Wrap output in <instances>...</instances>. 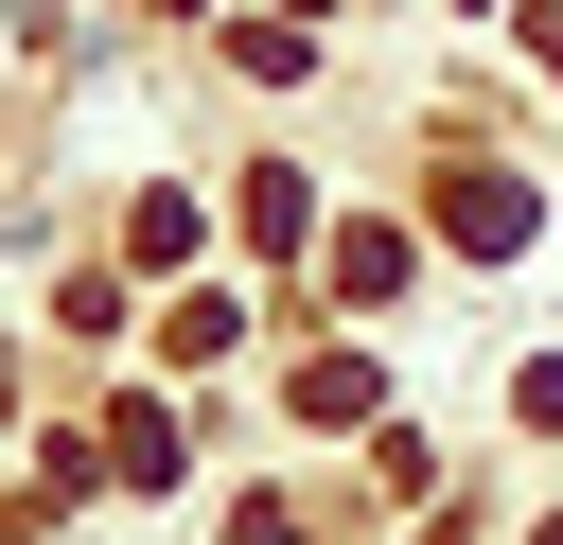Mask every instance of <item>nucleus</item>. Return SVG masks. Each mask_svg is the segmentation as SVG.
Masks as SVG:
<instances>
[{
  "instance_id": "obj_4",
  "label": "nucleus",
  "mask_w": 563,
  "mask_h": 545,
  "mask_svg": "<svg viewBox=\"0 0 563 545\" xmlns=\"http://www.w3.org/2000/svg\"><path fill=\"white\" fill-rule=\"evenodd\" d=\"M106 475H176V422L158 404H106Z\"/></svg>"
},
{
  "instance_id": "obj_2",
  "label": "nucleus",
  "mask_w": 563,
  "mask_h": 545,
  "mask_svg": "<svg viewBox=\"0 0 563 545\" xmlns=\"http://www.w3.org/2000/svg\"><path fill=\"white\" fill-rule=\"evenodd\" d=\"M334 299H352V316H369V299H405V229H387V211H369V229H334Z\"/></svg>"
},
{
  "instance_id": "obj_1",
  "label": "nucleus",
  "mask_w": 563,
  "mask_h": 545,
  "mask_svg": "<svg viewBox=\"0 0 563 545\" xmlns=\"http://www.w3.org/2000/svg\"><path fill=\"white\" fill-rule=\"evenodd\" d=\"M528 229H545V211H528V176H493V158H457V176H440V246H475V264H510Z\"/></svg>"
},
{
  "instance_id": "obj_3",
  "label": "nucleus",
  "mask_w": 563,
  "mask_h": 545,
  "mask_svg": "<svg viewBox=\"0 0 563 545\" xmlns=\"http://www.w3.org/2000/svg\"><path fill=\"white\" fill-rule=\"evenodd\" d=\"M282 404H299V422H369V369H352V352H317V369H299Z\"/></svg>"
},
{
  "instance_id": "obj_5",
  "label": "nucleus",
  "mask_w": 563,
  "mask_h": 545,
  "mask_svg": "<svg viewBox=\"0 0 563 545\" xmlns=\"http://www.w3.org/2000/svg\"><path fill=\"white\" fill-rule=\"evenodd\" d=\"M229 545H317V527H299V510H264V492H246V510H229Z\"/></svg>"
}]
</instances>
